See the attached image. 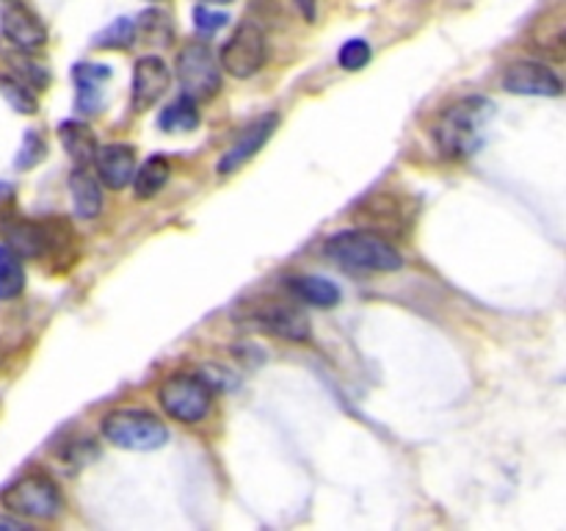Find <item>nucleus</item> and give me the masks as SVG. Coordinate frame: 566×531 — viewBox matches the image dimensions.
<instances>
[{
  "mask_svg": "<svg viewBox=\"0 0 566 531\" xmlns=\"http://www.w3.org/2000/svg\"><path fill=\"white\" fill-rule=\"evenodd\" d=\"M492 119H495V103L490 97L473 94V97L457 100L437 116V149L451 160L470 158L484 147Z\"/></svg>",
  "mask_w": 566,
  "mask_h": 531,
  "instance_id": "f257e3e1",
  "label": "nucleus"
},
{
  "mask_svg": "<svg viewBox=\"0 0 566 531\" xmlns=\"http://www.w3.org/2000/svg\"><path fill=\"white\" fill-rule=\"evenodd\" d=\"M324 249L326 258L348 271H398L403 266V254L398 252L396 243L374 227L337 232L326 241Z\"/></svg>",
  "mask_w": 566,
  "mask_h": 531,
  "instance_id": "f03ea898",
  "label": "nucleus"
},
{
  "mask_svg": "<svg viewBox=\"0 0 566 531\" xmlns=\"http://www.w3.org/2000/svg\"><path fill=\"white\" fill-rule=\"evenodd\" d=\"M103 435L111 446L125 451H158L169 440V429L147 409H114L103 418Z\"/></svg>",
  "mask_w": 566,
  "mask_h": 531,
  "instance_id": "7ed1b4c3",
  "label": "nucleus"
},
{
  "mask_svg": "<svg viewBox=\"0 0 566 531\" xmlns=\"http://www.w3.org/2000/svg\"><path fill=\"white\" fill-rule=\"evenodd\" d=\"M0 503L9 512L20 514V518L31 520H53L61 512V492L55 481L42 470H31V473L20 476L14 485L6 487L0 492Z\"/></svg>",
  "mask_w": 566,
  "mask_h": 531,
  "instance_id": "20e7f679",
  "label": "nucleus"
},
{
  "mask_svg": "<svg viewBox=\"0 0 566 531\" xmlns=\"http://www.w3.org/2000/svg\"><path fill=\"white\" fill-rule=\"evenodd\" d=\"M158 402L169 418L180 424H197L210 413L213 387L199 374H171L158 387Z\"/></svg>",
  "mask_w": 566,
  "mask_h": 531,
  "instance_id": "39448f33",
  "label": "nucleus"
},
{
  "mask_svg": "<svg viewBox=\"0 0 566 531\" xmlns=\"http://www.w3.org/2000/svg\"><path fill=\"white\" fill-rule=\"evenodd\" d=\"M177 81L191 100H210L221 88V66L205 42L182 44L175 61Z\"/></svg>",
  "mask_w": 566,
  "mask_h": 531,
  "instance_id": "423d86ee",
  "label": "nucleus"
},
{
  "mask_svg": "<svg viewBox=\"0 0 566 531\" xmlns=\"http://www.w3.org/2000/svg\"><path fill=\"white\" fill-rule=\"evenodd\" d=\"M265 59H269V42H265L263 28L252 20H243L221 48L219 66L238 81H247L263 70Z\"/></svg>",
  "mask_w": 566,
  "mask_h": 531,
  "instance_id": "0eeeda50",
  "label": "nucleus"
},
{
  "mask_svg": "<svg viewBox=\"0 0 566 531\" xmlns=\"http://www.w3.org/2000/svg\"><path fill=\"white\" fill-rule=\"evenodd\" d=\"M247 321L269 335H280L285 341H307L310 319L296 304L276 302V299H260L252 310H247Z\"/></svg>",
  "mask_w": 566,
  "mask_h": 531,
  "instance_id": "6e6552de",
  "label": "nucleus"
},
{
  "mask_svg": "<svg viewBox=\"0 0 566 531\" xmlns=\"http://www.w3.org/2000/svg\"><path fill=\"white\" fill-rule=\"evenodd\" d=\"M503 88L525 97H562L564 83L542 61H514L503 72Z\"/></svg>",
  "mask_w": 566,
  "mask_h": 531,
  "instance_id": "1a4fd4ad",
  "label": "nucleus"
},
{
  "mask_svg": "<svg viewBox=\"0 0 566 531\" xmlns=\"http://www.w3.org/2000/svg\"><path fill=\"white\" fill-rule=\"evenodd\" d=\"M81 254V241L66 219H39V260H48L53 271L72 269Z\"/></svg>",
  "mask_w": 566,
  "mask_h": 531,
  "instance_id": "9d476101",
  "label": "nucleus"
},
{
  "mask_svg": "<svg viewBox=\"0 0 566 531\" xmlns=\"http://www.w3.org/2000/svg\"><path fill=\"white\" fill-rule=\"evenodd\" d=\"M0 28H3V37L22 53H33L48 42V28L39 20L36 11L28 9L25 3H17V0L0 11Z\"/></svg>",
  "mask_w": 566,
  "mask_h": 531,
  "instance_id": "9b49d317",
  "label": "nucleus"
},
{
  "mask_svg": "<svg viewBox=\"0 0 566 531\" xmlns=\"http://www.w3.org/2000/svg\"><path fill=\"white\" fill-rule=\"evenodd\" d=\"M169 64L158 55H142L133 66V111H147L169 92Z\"/></svg>",
  "mask_w": 566,
  "mask_h": 531,
  "instance_id": "f8f14e48",
  "label": "nucleus"
},
{
  "mask_svg": "<svg viewBox=\"0 0 566 531\" xmlns=\"http://www.w3.org/2000/svg\"><path fill=\"white\" fill-rule=\"evenodd\" d=\"M276 125H280V114H274V111L265 116H260L258 122H252V125H249L247 131L235 138V144H232V147L221 155L219 175H232V171H238L241 166H247L249 160H252L254 155L265 147V142H269L271 133L276 131Z\"/></svg>",
  "mask_w": 566,
  "mask_h": 531,
  "instance_id": "ddd939ff",
  "label": "nucleus"
},
{
  "mask_svg": "<svg viewBox=\"0 0 566 531\" xmlns=\"http://www.w3.org/2000/svg\"><path fill=\"white\" fill-rule=\"evenodd\" d=\"M94 160H97V177L111 191H122V188L133 183V175H136V149L130 144H105L103 149H97Z\"/></svg>",
  "mask_w": 566,
  "mask_h": 531,
  "instance_id": "4468645a",
  "label": "nucleus"
},
{
  "mask_svg": "<svg viewBox=\"0 0 566 531\" xmlns=\"http://www.w3.org/2000/svg\"><path fill=\"white\" fill-rule=\"evenodd\" d=\"M70 194L77 219H97L99 210H103V188H99V177L88 166L77 164L72 169Z\"/></svg>",
  "mask_w": 566,
  "mask_h": 531,
  "instance_id": "2eb2a0df",
  "label": "nucleus"
},
{
  "mask_svg": "<svg viewBox=\"0 0 566 531\" xmlns=\"http://www.w3.org/2000/svg\"><path fill=\"white\" fill-rule=\"evenodd\" d=\"M77 86V111L86 116H94L103 105V86L111 77L108 64H75L72 70Z\"/></svg>",
  "mask_w": 566,
  "mask_h": 531,
  "instance_id": "dca6fc26",
  "label": "nucleus"
},
{
  "mask_svg": "<svg viewBox=\"0 0 566 531\" xmlns=\"http://www.w3.org/2000/svg\"><path fill=\"white\" fill-rule=\"evenodd\" d=\"M566 22H564V3H556L536 20L531 31V42L547 59L564 61V42H566Z\"/></svg>",
  "mask_w": 566,
  "mask_h": 531,
  "instance_id": "f3484780",
  "label": "nucleus"
},
{
  "mask_svg": "<svg viewBox=\"0 0 566 531\" xmlns=\"http://www.w3.org/2000/svg\"><path fill=\"white\" fill-rule=\"evenodd\" d=\"M59 138L61 144H64L66 155H70L75 164H83L88 166L94 160V155H97V138H94L92 127L86 125V122L81 119H66L59 125Z\"/></svg>",
  "mask_w": 566,
  "mask_h": 531,
  "instance_id": "a211bd4d",
  "label": "nucleus"
},
{
  "mask_svg": "<svg viewBox=\"0 0 566 531\" xmlns=\"http://www.w3.org/2000/svg\"><path fill=\"white\" fill-rule=\"evenodd\" d=\"M287 288H291L302 302L313 304V308L326 310L340 304V288H337L332 280H326V277H315V274L293 277V280H287Z\"/></svg>",
  "mask_w": 566,
  "mask_h": 531,
  "instance_id": "6ab92c4d",
  "label": "nucleus"
},
{
  "mask_svg": "<svg viewBox=\"0 0 566 531\" xmlns=\"http://www.w3.org/2000/svg\"><path fill=\"white\" fill-rule=\"evenodd\" d=\"M158 127L166 133H191L199 127V111L197 100H191L188 94H180L177 100H171L158 116Z\"/></svg>",
  "mask_w": 566,
  "mask_h": 531,
  "instance_id": "aec40b11",
  "label": "nucleus"
},
{
  "mask_svg": "<svg viewBox=\"0 0 566 531\" xmlns=\"http://www.w3.org/2000/svg\"><path fill=\"white\" fill-rule=\"evenodd\" d=\"M171 177V166L164 155H153L147 158V164L133 175V191L138 199H153L155 194L164 191V186Z\"/></svg>",
  "mask_w": 566,
  "mask_h": 531,
  "instance_id": "412c9836",
  "label": "nucleus"
},
{
  "mask_svg": "<svg viewBox=\"0 0 566 531\" xmlns=\"http://www.w3.org/2000/svg\"><path fill=\"white\" fill-rule=\"evenodd\" d=\"M25 288V269L22 258L9 247H0V302L20 296Z\"/></svg>",
  "mask_w": 566,
  "mask_h": 531,
  "instance_id": "4be33fe9",
  "label": "nucleus"
},
{
  "mask_svg": "<svg viewBox=\"0 0 566 531\" xmlns=\"http://www.w3.org/2000/svg\"><path fill=\"white\" fill-rule=\"evenodd\" d=\"M136 37H138L136 22H133L130 17H116L114 22H108V25L94 37L92 44L99 50H127L133 48Z\"/></svg>",
  "mask_w": 566,
  "mask_h": 531,
  "instance_id": "5701e85b",
  "label": "nucleus"
},
{
  "mask_svg": "<svg viewBox=\"0 0 566 531\" xmlns=\"http://www.w3.org/2000/svg\"><path fill=\"white\" fill-rule=\"evenodd\" d=\"M138 20L142 22H136V28H142V33L147 42L158 44V48H164V44L171 42L169 14H164V11H158V9H149V11H144Z\"/></svg>",
  "mask_w": 566,
  "mask_h": 531,
  "instance_id": "b1692460",
  "label": "nucleus"
},
{
  "mask_svg": "<svg viewBox=\"0 0 566 531\" xmlns=\"http://www.w3.org/2000/svg\"><path fill=\"white\" fill-rule=\"evenodd\" d=\"M0 92L22 114H36V94L31 86H25L17 77H0Z\"/></svg>",
  "mask_w": 566,
  "mask_h": 531,
  "instance_id": "393cba45",
  "label": "nucleus"
},
{
  "mask_svg": "<svg viewBox=\"0 0 566 531\" xmlns=\"http://www.w3.org/2000/svg\"><path fill=\"white\" fill-rule=\"evenodd\" d=\"M370 55H374V50H370L365 39H348L340 48V53H337V64L348 72H359L363 66H368Z\"/></svg>",
  "mask_w": 566,
  "mask_h": 531,
  "instance_id": "a878e982",
  "label": "nucleus"
},
{
  "mask_svg": "<svg viewBox=\"0 0 566 531\" xmlns=\"http://www.w3.org/2000/svg\"><path fill=\"white\" fill-rule=\"evenodd\" d=\"M44 153H48V147H44L42 136L36 131H28L25 138H22L20 153H17V169H31V166H36L44 158Z\"/></svg>",
  "mask_w": 566,
  "mask_h": 531,
  "instance_id": "bb28decb",
  "label": "nucleus"
},
{
  "mask_svg": "<svg viewBox=\"0 0 566 531\" xmlns=\"http://www.w3.org/2000/svg\"><path fill=\"white\" fill-rule=\"evenodd\" d=\"M227 22H230V17H227L224 11H216L213 6L199 3L197 9H193V25H197L199 33H219Z\"/></svg>",
  "mask_w": 566,
  "mask_h": 531,
  "instance_id": "cd10ccee",
  "label": "nucleus"
},
{
  "mask_svg": "<svg viewBox=\"0 0 566 531\" xmlns=\"http://www.w3.org/2000/svg\"><path fill=\"white\" fill-rule=\"evenodd\" d=\"M14 64H17V72H20V77H22V83H25V86H31V88L48 86L50 75L42 70V66L31 64V61H25V59H17Z\"/></svg>",
  "mask_w": 566,
  "mask_h": 531,
  "instance_id": "c85d7f7f",
  "label": "nucleus"
},
{
  "mask_svg": "<svg viewBox=\"0 0 566 531\" xmlns=\"http://www.w3.org/2000/svg\"><path fill=\"white\" fill-rule=\"evenodd\" d=\"M296 3V9L302 11V17L307 22H315V17H318V0H293Z\"/></svg>",
  "mask_w": 566,
  "mask_h": 531,
  "instance_id": "c756f323",
  "label": "nucleus"
},
{
  "mask_svg": "<svg viewBox=\"0 0 566 531\" xmlns=\"http://www.w3.org/2000/svg\"><path fill=\"white\" fill-rule=\"evenodd\" d=\"M28 529H31V523H25V520L3 518V514H0V531H28Z\"/></svg>",
  "mask_w": 566,
  "mask_h": 531,
  "instance_id": "7c9ffc66",
  "label": "nucleus"
},
{
  "mask_svg": "<svg viewBox=\"0 0 566 531\" xmlns=\"http://www.w3.org/2000/svg\"><path fill=\"white\" fill-rule=\"evenodd\" d=\"M199 3L202 6H227V3H232V0H199Z\"/></svg>",
  "mask_w": 566,
  "mask_h": 531,
  "instance_id": "2f4dec72",
  "label": "nucleus"
},
{
  "mask_svg": "<svg viewBox=\"0 0 566 531\" xmlns=\"http://www.w3.org/2000/svg\"><path fill=\"white\" fill-rule=\"evenodd\" d=\"M155 3H158V0H155Z\"/></svg>",
  "mask_w": 566,
  "mask_h": 531,
  "instance_id": "473e14b6",
  "label": "nucleus"
}]
</instances>
